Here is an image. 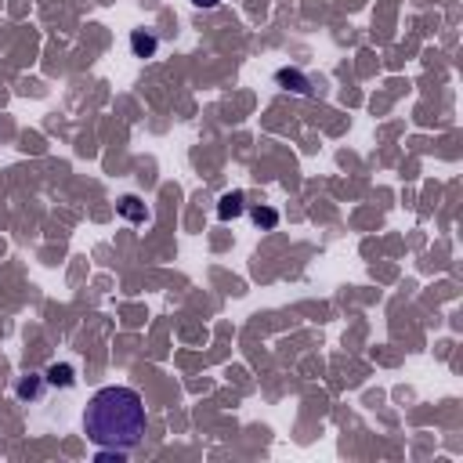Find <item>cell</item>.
<instances>
[{"label":"cell","instance_id":"cell-1","mask_svg":"<svg viewBox=\"0 0 463 463\" xmlns=\"http://www.w3.org/2000/svg\"><path fill=\"white\" fill-rule=\"evenodd\" d=\"M145 402L134 387H102L83 409V435L98 449H134L145 438Z\"/></svg>","mask_w":463,"mask_h":463},{"label":"cell","instance_id":"cell-3","mask_svg":"<svg viewBox=\"0 0 463 463\" xmlns=\"http://www.w3.org/2000/svg\"><path fill=\"white\" fill-rule=\"evenodd\" d=\"M242 210H246V196H242V192H225V196L218 199V218H221V221H235Z\"/></svg>","mask_w":463,"mask_h":463},{"label":"cell","instance_id":"cell-5","mask_svg":"<svg viewBox=\"0 0 463 463\" xmlns=\"http://www.w3.org/2000/svg\"><path fill=\"white\" fill-rule=\"evenodd\" d=\"M156 47H160V40L152 37V33H145V29H134V33H131V51L138 58H152V54H156Z\"/></svg>","mask_w":463,"mask_h":463},{"label":"cell","instance_id":"cell-4","mask_svg":"<svg viewBox=\"0 0 463 463\" xmlns=\"http://www.w3.org/2000/svg\"><path fill=\"white\" fill-rule=\"evenodd\" d=\"M119 213H123L127 221H134V225L148 221V206H145L138 196H123V199H119Z\"/></svg>","mask_w":463,"mask_h":463},{"label":"cell","instance_id":"cell-10","mask_svg":"<svg viewBox=\"0 0 463 463\" xmlns=\"http://www.w3.org/2000/svg\"><path fill=\"white\" fill-rule=\"evenodd\" d=\"M218 4H221V0H192V8H199V11H213Z\"/></svg>","mask_w":463,"mask_h":463},{"label":"cell","instance_id":"cell-9","mask_svg":"<svg viewBox=\"0 0 463 463\" xmlns=\"http://www.w3.org/2000/svg\"><path fill=\"white\" fill-rule=\"evenodd\" d=\"M127 449H98V463H123Z\"/></svg>","mask_w":463,"mask_h":463},{"label":"cell","instance_id":"cell-7","mask_svg":"<svg viewBox=\"0 0 463 463\" xmlns=\"http://www.w3.org/2000/svg\"><path fill=\"white\" fill-rule=\"evenodd\" d=\"M40 391H44V380H40V377H22V380L15 384V394H18V398H25V402L40 398Z\"/></svg>","mask_w":463,"mask_h":463},{"label":"cell","instance_id":"cell-6","mask_svg":"<svg viewBox=\"0 0 463 463\" xmlns=\"http://www.w3.org/2000/svg\"><path fill=\"white\" fill-rule=\"evenodd\" d=\"M275 80H279L286 90H297V95H307V90H312L307 76H304V73H297V69H279V73H275Z\"/></svg>","mask_w":463,"mask_h":463},{"label":"cell","instance_id":"cell-2","mask_svg":"<svg viewBox=\"0 0 463 463\" xmlns=\"http://www.w3.org/2000/svg\"><path fill=\"white\" fill-rule=\"evenodd\" d=\"M44 384H51V387H73L76 384V369L69 362H51L44 369Z\"/></svg>","mask_w":463,"mask_h":463},{"label":"cell","instance_id":"cell-8","mask_svg":"<svg viewBox=\"0 0 463 463\" xmlns=\"http://www.w3.org/2000/svg\"><path fill=\"white\" fill-rule=\"evenodd\" d=\"M250 218H254L257 228H275V225H279V210H271V206H254Z\"/></svg>","mask_w":463,"mask_h":463}]
</instances>
